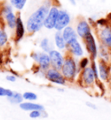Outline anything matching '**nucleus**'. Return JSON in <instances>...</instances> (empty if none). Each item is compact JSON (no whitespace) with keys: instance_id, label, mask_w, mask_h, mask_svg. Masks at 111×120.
<instances>
[{"instance_id":"nucleus-1","label":"nucleus","mask_w":111,"mask_h":120,"mask_svg":"<svg viewBox=\"0 0 111 120\" xmlns=\"http://www.w3.org/2000/svg\"><path fill=\"white\" fill-rule=\"evenodd\" d=\"M50 2L46 1L42 6H40L36 11L33 12L27 20V30L29 32H36L44 26V21L50 10Z\"/></svg>"},{"instance_id":"nucleus-2","label":"nucleus","mask_w":111,"mask_h":120,"mask_svg":"<svg viewBox=\"0 0 111 120\" xmlns=\"http://www.w3.org/2000/svg\"><path fill=\"white\" fill-rule=\"evenodd\" d=\"M62 74L68 80H73L77 73V64L72 57H67L64 59V63L62 67Z\"/></svg>"},{"instance_id":"nucleus-3","label":"nucleus","mask_w":111,"mask_h":120,"mask_svg":"<svg viewBox=\"0 0 111 120\" xmlns=\"http://www.w3.org/2000/svg\"><path fill=\"white\" fill-rule=\"evenodd\" d=\"M85 49L88 51V53L90 55L91 60H96L98 57V45L96 42V38L94 33H90L87 37H85L83 39Z\"/></svg>"},{"instance_id":"nucleus-4","label":"nucleus","mask_w":111,"mask_h":120,"mask_svg":"<svg viewBox=\"0 0 111 120\" xmlns=\"http://www.w3.org/2000/svg\"><path fill=\"white\" fill-rule=\"evenodd\" d=\"M96 31L99 44L111 50V24H108L105 26L96 28Z\"/></svg>"},{"instance_id":"nucleus-5","label":"nucleus","mask_w":111,"mask_h":120,"mask_svg":"<svg viewBox=\"0 0 111 120\" xmlns=\"http://www.w3.org/2000/svg\"><path fill=\"white\" fill-rule=\"evenodd\" d=\"M93 27L90 24L89 20L86 19H81L77 22L76 27H75V31L77 33L78 38L83 39L85 37H87L89 34L93 32L92 30Z\"/></svg>"},{"instance_id":"nucleus-6","label":"nucleus","mask_w":111,"mask_h":120,"mask_svg":"<svg viewBox=\"0 0 111 120\" xmlns=\"http://www.w3.org/2000/svg\"><path fill=\"white\" fill-rule=\"evenodd\" d=\"M70 21H71V17H70L69 12L67 11L66 10H60L55 29L57 31H62L64 28L69 26V24H70Z\"/></svg>"},{"instance_id":"nucleus-7","label":"nucleus","mask_w":111,"mask_h":120,"mask_svg":"<svg viewBox=\"0 0 111 120\" xmlns=\"http://www.w3.org/2000/svg\"><path fill=\"white\" fill-rule=\"evenodd\" d=\"M59 11H60V10L57 8V6H51L44 21V27L46 29H49V30L54 29L56 24H57V18H58Z\"/></svg>"},{"instance_id":"nucleus-8","label":"nucleus","mask_w":111,"mask_h":120,"mask_svg":"<svg viewBox=\"0 0 111 120\" xmlns=\"http://www.w3.org/2000/svg\"><path fill=\"white\" fill-rule=\"evenodd\" d=\"M81 79L82 84H84V85L86 86H92L95 84V82L97 80L93 70L90 66H88L87 68L82 71Z\"/></svg>"},{"instance_id":"nucleus-9","label":"nucleus","mask_w":111,"mask_h":120,"mask_svg":"<svg viewBox=\"0 0 111 120\" xmlns=\"http://www.w3.org/2000/svg\"><path fill=\"white\" fill-rule=\"evenodd\" d=\"M46 77L52 83L57 84H65L66 83V78H64V76L58 71V70L55 69H50L46 72Z\"/></svg>"},{"instance_id":"nucleus-10","label":"nucleus","mask_w":111,"mask_h":120,"mask_svg":"<svg viewBox=\"0 0 111 120\" xmlns=\"http://www.w3.org/2000/svg\"><path fill=\"white\" fill-rule=\"evenodd\" d=\"M98 71H99V79L103 82H107L110 77V66L108 62L99 59L98 63Z\"/></svg>"},{"instance_id":"nucleus-11","label":"nucleus","mask_w":111,"mask_h":120,"mask_svg":"<svg viewBox=\"0 0 111 120\" xmlns=\"http://www.w3.org/2000/svg\"><path fill=\"white\" fill-rule=\"evenodd\" d=\"M50 58V64L53 66V68L57 70H61L64 63V57L63 55L61 54L59 51H56V50H52V51L49 53Z\"/></svg>"},{"instance_id":"nucleus-12","label":"nucleus","mask_w":111,"mask_h":120,"mask_svg":"<svg viewBox=\"0 0 111 120\" xmlns=\"http://www.w3.org/2000/svg\"><path fill=\"white\" fill-rule=\"evenodd\" d=\"M67 49L70 51V53L76 57H82L84 54L83 49L81 43L79 42L78 38H75L67 44Z\"/></svg>"},{"instance_id":"nucleus-13","label":"nucleus","mask_w":111,"mask_h":120,"mask_svg":"<svg viewBox=\"0 0 111 120\" xmlns=\"http://www.w3.org/2000/svg\"><path fill=\"white\" fill-rule=\"evenodd\" d=\"M32 57L39 64L40 67L43 70H47L50 64V56L44 52H37L32 55Z\"/></svg>"},{"instance_id":"nucleus-14","label":"nucleus","mask_w":111,"mask_h":120,"mask_svg":"<svg viewBox=\"0 0 111 120\" xmlns=\"http://www.w3.org/2000/svg\"><path fill=\"white\" fill-rule=\"evenodd\" d=\"M62 34H63V37L64 38L67 44L70 42V41L74 40V39L78 38L77 33L75 31V29H74L72 26H69V25L67 26L66 28H64L62 30Z\"/></svg>"},{"instance_id":"nucleus-15","label":"nucleus","mask_w":111,"mask_h":120,"mask_svg":"<svg viewBox=\"0 0 111 120\" xmlns=\"http://www.w3.org/2000/svg\"><path fill=\"white\" fill-rule=\"evenodd\" d=\"M98 57H100L101 60H103V61H106L108 63L111 58V50L104 45L99 44V45H98Z\"/></svg>"},{"instance_id":"nucleus-16","label":"nucleus","mask_w":111,"mask_h":120,"mask_svg":"<svg viewBox=\"0 0 111 120\" xmlns=\"http://www.w3.org/2000/svg\"><path fill=\"white\" fill-rule=\"evenodd\" d=\"M20 108L24 111H43V106L33 103H21Z\"/></svg>"},{"instance_id":"nucleus-17","label":"nucleus","mask_w":111,"mask_h":120,"mask_svg":"<svg viewBox=\"0 0 111 120\" xmlns=\"http://www.w3.org/2000/svg\"><path fill=\"white\" fill-rule=\"evenodd\" d=\"M24 35V26L22 21V18L20 17H18L17 19V24H16V38L17 41H19Z\"/></svg>"},{"instance_id":"nucleus-18","label":"nucleus","mask_w":111,"mask_h":120,"mask_svg":"<svg viewBox=\"0 0 111 120\" xmlns=\"http://www.w3.org/2000/svg\"><path fill=\"white\" fill-rule=\"evenodd\" d=\"M55 44L57 48L60 50H64L65 48H67V43L61 31H57L55 34Z\"/></svg>"},{"instance_id":"nucleus-19","label":"nucleus","mask_w":111,"mask_h":120,"mask_svg":"<svg viewBox=\"0 0 111 120\" xmlns=\"http://www.w3.org/2000/svg\"><path fill=\"white\" fill-rule=\"evenodd\" d=\"M5 16V19L6 22H7V24L10 28L13 29L14 27H16V24H17V19L18 18H16L15 14L13 13V11L10 12L8 14H6Z\"/></svg>"},{"instance_id":"nucleus-20","label":"nucleus","mask_w":111,"mask_h":120,"mask_svg":"<svg viewBox=\"0 0 111 120\" xmlns=\"http://www.w3.org/2000/svg\"><path fill=\"white\" fill-rule=\"evenodd\" d=\"M40 46L41 48L45 51V52H50L52 50H53V45L51 44L50 40L48 38H43L41 41V44H40Z\"/></svg>"},{"instance_id":"nucleus-21","label":"nucleus","mask_w":111,"mask_h":120,"mask_svg":"<svg viewBox=\"0 0 111 120\" xmlns=\"http://www.w3.org/2000/svg\"><path fill=\"white\" fill-rule=\"evenodd\" d=\"M9 98V101L12 104H21V102L23 101V98L24 97L22 96L20 93L18 92H14L13 95L11 97L8 98Z\"/></svg>"},{"instance_id":"nucleus-22","label":"nucleus","mask_w":111,"mask_h":120,"mask_svg":"<svg viewBox=\"0 0 111 120\" xmlns=\"http://www.w3.org/2000/svg\"><path fill=\"white\" fill-rule=\"evenodd\" d=\"M27 0H11V4L16 9L18 10H22L24 7L25 4H26Z\"/></svg>"},{"instance_id":"nucleus-23","label":"nucleus","mask_w":111,"mask_h":120,"mask_svg":"<svg viewBox=\"0 0 111 120\" xmlns=\"http://www.w3.org/2000/svg\"><path fill=\"white\" fill-rule=\"evenodd\" d=\"M90 64H91V61H90V57H84L79 61V68L83 70L85 68H87L88 66H90Z\"/></svg>"},{"instance_id":"nucleus-24","label":"nucleus","mask_w":111,"mask_h":120,"mask_svg":"<svg viewBox=\"0 0 111 120\" xmlns=\"http://www.w3.org/2000/svg\"><path fill=\"white\" fill-rule=\"evenodd\" d=\"M109 24L108 18H102L96 20V28L102 27V26H105L107 24Z\"/></svg>"},{"instance_id":"nucleus-25","label":"nucleus","mask_w":111,"mask_h":120,"mask_svg":"<svg viewBox=\"0 0 111 120\" xmlns=\"http://www.w3.org/2000/svg\"><path fill=\"white\" fill-rule=\"evenodd\" d=\"M13 91L11 90H9V89H4V88L3 87H0V97H8V98H10V97H11L12 95H13Z\"/></svg>"},{"instance_id":"nucleus-26","label":"nucleus","mask_w":111,"mask_h":120,"mask_svg":"<svg viewBox=\"0 0 111 120\" xmlns=\"http://www.w3.org/2000/svg\"><path fill=\"white\" fill-rule=\"evenodd\" d=\"M7 40H8L7 34L4 30H0V46H3V45H5Z\"/></svg>"},{"instance_id":"nucleus-27","label":"nucleus","mask_w":111,"mask_h":120,"mask_svg":"<svg viewBox=\"0 0 111 120\" xmlns=\"http://www.w3.org/2000/svg\"><path fill=\"white\" fill-rule=\"evenodd\" d=\"M23 97H24V98L26 99V100H36V99L37 98V96H36L35 93L30 92V91L24 93Z\"/></svg>"},{"instance_id":"nucleus-28","label":"nucleus","mask_w":111,"mask_h":120,"mask_svg":"<svg viewBox=\"0 0 111 120\" xmlns=\"http://www.w3.org/2000/svg\"><path fill=\"white\" fill-rule=\"evenodd\" d=\"M41 111H32L30 113V117L31 118H36V117H41V115H42Z\"/></svg>"},{"instance_id":"nucleus-29","label":"nucleus","mask_w":111,"mask_h":120,"mask_svg":"<svg viewBox=\"0 0 111 120\" xmlns=\"http://www.w3.org/2000/svg\"><path fill=\"white\" fill-rule=\"evenodd\" d=\"M86 105H87L88 107H90V108L94 109V110H96V109H97L96 105H95V104H93V103H91V102H87L86 103Z\"/></svg>"},{"instance_id":"nucleus-30","label":"nucleus","mask_w":111,"mask_h":120,"mask_svg":"<svg viewBox=\"0 0 111 120\" xmlns=\"http://www.w3.org/2000/svg\"><path fill=\"white\" fill-rule=\"evenodd\" d=\"M6 79H7L8 81L15 82L16 81V77H14V76H7V77H6Z\"/></svg>"},{"instance_id":"nucleus-31","label":"nucleus","mask_w":111,"mask_h":120,"mask_svg":"<svg viewBox=\"0 0 111 120\" xmlns=\"http://www.w3.org/2000/svg\"><path fill=\"white\" fill-rule=\"evenodd\" d=\"M69 2H70V4H72L73 5H75V3H76V0H69Z\"/></svg>"},{"instance_id":"nucleus-32","label":"nucleus","mask_w":111,"mask_h":120,"mask_svg":"<svg viewBox=\"0 0 111 120\" xmlns=\"http://www.w3.org/2000/svg\"><path fill=\"white\" fill-rule=\"evenodd\" d=\"M76 1H80V0H76Z\"/></svg>"}]
</instances>
